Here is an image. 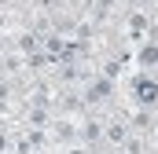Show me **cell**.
<instances>
[{
	"label": "cell",
	"instance_id": "obj_3",
	"mask_svg": "<svg viewBox=\"0 0 158 154\" xmlns=\"http://www.w3.org/2000/svg\"><path fill=\"white\" fill-rule=\"evenodd\" d=\"M107 140H110V143H125V140H129V121H125V117L107 125Z\"/></svg>",
	"mask_w": 158,
	"mask_h": 154
},
{
	"label": "cell",
	"instance_id": "obj_5",
	"mask_svg": "<svg viewBox=\"0 0 158 154\" xmlns=\"http://www.w3.org/2000/svg\"><path fill=\"white\" fill-rule=\"evenodd\" d=\"M66 154H85V147H70V151H66Z\"/></svg>",
	"mask_w": 158,
	"mask_h": 154
},
{
	"label": "cell",
	"instance_id": "obj_2",
	"mask_svg": "<svg viewBox=\"0 0 158 154\" xmlns=\"http://www.w3.org/2000/svg\"><path fill=\"white\" fill-rule=\"evenodd\" d=\"M155 66H158V44H143V48H140V70L151 74Z\"/></svg>",
	"mask_w": 158,
	"mask_h": 154
},
{
	"label": "cell",
	"instance_id": "obj_1",
	"mask_svg": "<svg viewBox=\"0 0 158 154\" xmlns=\"http://www.w3.org/2000/svg\"><path fill=\"white\" fill-rule=\"evenodd\" d=\"M136 95H140V103H143V107H155V103H158V84H155L147 74L136 77Z\"/></svg>",
	"mask_w": 158,
	"mask_h": 154
},
{
	"label": "cell",
	"instance_id": "obj_4",
	"mask_svg": "<svg viewBox=\"0 0 158 154\" xmlns=\"http://www.w3.org/2000/svg\"><path fill=\"white\" fill-rule=\"evenodd\" d=\"M7 95H11V88H7V84H0V107L7 103Z\"/></svg>",
	"mask_w": 158,
	"mask_h": 154
}]
</instances>
